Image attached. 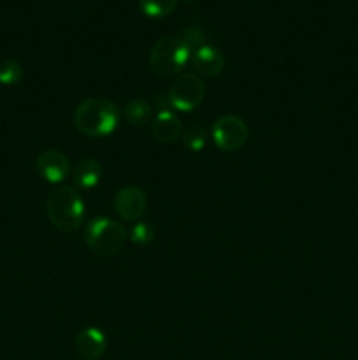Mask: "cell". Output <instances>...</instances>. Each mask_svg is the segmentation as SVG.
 <instances>
[{"mask_svg": "<svg viewBox=\"0 0 358 360\" xmlns=\"http://www.w3.org/2000/svg\"><path fill=\"white\" fill-rule=\"evenodd\" d=\"M121 122V109L105 97H88L74 109V127L83 136L100 139L116 132Z\"/></svg>", "mask_w": 358, "mask_h": 360, "instance_id": "1", "label": "cell"}, {"mask_svg": "<svg viewBox=\"0 0 358 360\" xmlns=\"http://www.w3.org/2000/svg\"><path fill=\"white\" fill-rule=\"evenodd\" d=\"M46 213L56 231L72 234L83 227L86 207L76 188L69 185H58L49 192L46 200Z\"/></svg>", "mask_w": 358, "mask_h": 360, "instance_id": "2", "label": "cell"}, {"mask_svg": "<svg viewBox=\"0 0 358 360\" xmlns=\"http://www.w3.org/2000/svg\"><path fill=\"white\" fill-rule=\"evenodd\" d=\"M83 236L88 250L102 259L118 255L128 239L123 224L107 217H98L88 221L84 225Z\"/></svg>", "mask_w": 358, "mask_h": 360, "instance_id": "3", "label": "cell"}, {"mask_svg": "<svg viewBox=\"0 0 358 360\" xmlns=\"http://www.w3.org/2000/svg\"><path fill=\"white\" fill-rule=\"evenodd\" d=\"M192 53L188 51L178 35H165L153 44L150 51L151 72L161 79L178 77L186 63L190 62Z\"/></svg>", "mask_w": 358, "mask_h": 360, "instance_id": "4", "label": "cell"}, {"mask_svg": "<svg viewBox=\"0 0 358 360\" xmlns=\"http://www.w3.org/2000/svg\"><path fill=\"white\" fill-rule=\"evenodd\" d=\"M206 83L195 72H185L174 77V81L168 86L167 95L171 98V104L174 111L192 112L200 108L206 98Z\"/></svg>", "mask_w": 358, "mask_h": 360, "instance_id": "5", "label": "cell"}, {"mask_svg": "<svg viewBox=\"0 0 358 360\" xmlns=\"http://www.w3.org/2000/svg\"><path fill=\"white\" fill-rule=\"evenodd\" d=\"M211 139L218 150L234 153L244 148L249 139V127L237 115H223L211 127Z\"/></svg>", "mask_w": 358, "mask_h": 360, "instance_id": "6", "label": "cell"}, {"mask_svg": "<svg viewBox=\"0 0 358 360\" xmlns=\"http://www.w3.org/2000/svg\"><path fill=\"white\" fill-rule=\"evenodd\" d=\"M112 207L123 221H139L146 214L147 195L140 186L126 185L114 193Z\"/></svg>", "mask_w": 358, "mask_h": 360, "instance_id": "7", "label": "cell"}, {"mask_svg": "<svg viewBox=\"0 0 358 360\" xmlns=\"http://www.w3.org/2000/svg\"><path fill=\"white\" fill-rule=\"evenodd\" d=\"M35 171L49 185H62L69 178L72 165L69 157L60 150H44L35 158Z\"/></svg>", "mask_w": 358, "mask_h": 360, "instance_id": "8", "label": "cell"}, {"mask_svg": "<svg viewBox=\"0 0 358 360\" xmlns=\"http://www.w3.org/2000/svg\"><path fill=\"white\" fill-rule=\"evenodd\" d=\"M190 65L193 72L200 77L213 79L218 77L225 69V56L218 48L211 44H204L190 56Z\"/></svg>", "mask_w": 358, "mask_h": 360, "instance_id": "9", "label": "cell"}, {"mask_svg": "<svg viewBox=\"0 0 358 360\" xmlns=\"http://www.w3.org/2000/svg\"><path fill=\"white\" fill-rule=\"evenodd\" d=\"M74 347L81 360H98L107 350V340L100 329L86 327L76 336Z\"/></svg>", "mask_w": 358, "mask_h": 360, "instance_id": "10", "label": "cell"}, {"mask_svg": "<svg viewBox=\"0 0 358 360\" xmlns=\"http://www.w3.org/2000/svg\"><path fill=\"white\" fill-rule=\"evenodd\" d=\"M151 134L161 144H172L181 139L183 123L175 111L154 112L151 120Z\"/></svg>", "mask_w": 358, "mask_h": 360, "instance_id": "11", "label": "cell"}, {"mask_svg": "<svg viewBox=\"0 0 358 360\" xmlns=\"http://www.w3.org/2000/svg\"><path fill=\"white\" fill-rule=\"evenodd\" d=\"M102 178H104V167L95 158H83L72 169V181L81 190L95 188L100 185Z\"/></svg>", "mask_w": 358, "mask_h": 360, "instance_id": "12", "label": "cell"}, {"mask_svg": "<svg viewBox=\"0 0 358 360\" xmlns=\"http://www.w3.org/2000/svg\"><path fill=\"white\" fill-rule=\"evenodd\" d=\"M153 105L146 98H132L121 109V116L128 125L146 127L153 120Z\"/></svg>", "mask_w": 358, "mask_h": 360, "instance_id": "13", "label": "cell"}, {"mask_svg": "<svg viewBox=\"0 0 358 360\" xmlns=\"http://www.w3.org/2000/svg\"><path fill=\"white\" fill-rule=\"evenodd\" d=\"M178 0H139V9L147 18H165L174 13Z\"/></svg>", "mask_w": 358, "mask_h": 360, "instance_id": "14", "label": "cell"}, {"mask_svg": "<svg viewBox=\"0 0 358 360\" xmlns=\"http://www.w3.org/2000/svg\"><path fill=\"white\" fill-rule=\"evenodd\" d=\"M181 143L190 151H202L207 144V130L202 125H190L183 130Z\"/></svg>", "mask_w": 358, "mask_h": 360, "instance_id": "15", "label": "cell"}, {"mask_svg": "<svg viewBox=\"0 0 358 360\" xmlns=\"http://www.w3.org/2000/svg\"><path fill=\"white\" fill-rule=\"evenodd\" d=\"M23 79V67L16 60H4L0 62V84L4 86H14Z\"/></svg>", "mask_w": 358, "mask_h": 360, "instance_id": "16", "label": "cell"}, {"mask_svg": "<svg viewBox=\"0 0 358 360\" xmlns=\"http://www.w3.org/2000/svg\"><path fill=\"white\" fill-rule=\"evenodd\" d=\"M178 37L181 39V42L188 48L190 53L197 51V49L202 48V46L206 44V32H204V28L199 27V25H190V27H186Z\"/></svg>", "mask_w": 358, "mask_h": 360, "instance_id": "17", "label": "cell"}, {"mask_svg": "<svg viewBox=\"0 0 358 360\" xmlns=\"http://www.w3.org/2000/svg\"><path fill=\"white\" fill-rule=\"evenodd\" d=\"M154 236H157V231H154V227L150 221H137L132 227V231H130L128 238L133 245L147 246L153 243Z\"/></svg>", "mask_w": 358, "mask_h": 360, "instance_id": "18", "label": "cell"}, {"mask_svg": "<svg viewBox=\"0 0 358 360\" xmlns=\"http://www.w3.org/2000/svg\"><path fill=\"white\" fill-rule=\"evenodd\" d=\"M151 105H153L154 112L174 111V108H172L171 98H168L167 91H158V94L153 97V102H151Z\"/></svg>", "mask_w": 358, "mask_h": 360, "instance_id": "19", "label": "cell"}, {"mask_svg": "<svg viewBox=\"0 0 358 360\" xmlns=\"http://www.w3.org/2000/svg\"><path fill=\"white\" fill-rule=\"evenodd\" d=\"M185 2H193V0H185Z\"/></svg>", "mask_w": 358, "mask_h": 360, "instance_id": "20", "label": "cell"}]
</instances>
